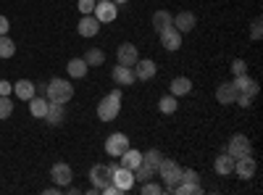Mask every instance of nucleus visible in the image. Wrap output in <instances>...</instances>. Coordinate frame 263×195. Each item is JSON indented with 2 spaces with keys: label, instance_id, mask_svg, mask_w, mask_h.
<instances>
[{
  "label": "nucleus",
  "instance_id": "obj_37",
  "mask_svg": "<svg viewBox=\"0 0 263 195\" xmlns=\"http://www.w3.org/2000/svg\"><path fill=\"white\" fill-rule=\"evenodd\" d=\"M77 8H79L82 16H87V13H92V11H95V0H79V6H77Z\"/></svg>",
  "mask_w": 263,
  "mask_h": 195
},
{
  "label": "nucleus",
  "instance_id": "obj_35",
  "mask_svg": "<svg viewBox=\"0 0 263 195\" xmlns=\"http://www.w3.org/2000/svg\"><path fill=\"white\" fill-rule=\"evenodd\" d=\"M260 34H263V21H260V16H255L253 24H250V37L253 40H260Z\"/></svg>",
  "mask_w": 263,
  "mask_h": 195
},
{
  "label": "nucleus",
  "instance_id": "obj_3",
  "mask_svg": "<svg viewBox=\"0 0 263 195\" xmlns=\"http://www.w3.org/2000/svg\"><path fill=\"white\" fill-rule=\"evenodd\" d=\"M45 98L50 103H69L74 98V87H71V82L69 79H50L48 82V90H45Z\"/></svg>",
  "mask_w": 263,
  "mask_h": 195
},
{
  "label": "nucleus",
  "instance_id": "obj_26",
  "mask_svg": "<svg viewBox=\"0 0 263 195\" xmlns=\"http://www.w3.org/2000/svg\"><path fill=\"white\" fill-rule=\"evenodd\" d=\"M192 93V79L187 77H177V79H171V95H190Z\"/></svg>",
  "mask_w": 263,
  "mask_h": 195
},
{
  "label": "nucleus",
  "instance_id": "obj_41",
  "mask_svg": "<svg viewBox=\"0 0 263 195\" xmlns=\"http://www.w3.org/2000/svg\"><path fill=\"white\" fill-rule=\"evenodd\" d=\"M114 3H116V6H124V3H129V0H114Z\"/></svg>",
  "mask_w": 263,
  "mask_h": 195
},
{
  "label": "nucleus",
  "instance_id": "obj_34",
  "mask_svg": "<svg viewBox=\"0 0 263 195\" xmlns=\"http://www.w3.org/2000/svg\"><path fill=\"white\" fill-rule=\"evenodd\" d=\"M163 192V185H156V182H142V195H161Z\"/></svg>",
  "mask_w": 263,
  "mask_h": 195
},
{
  "label": "nucleus",
  "instance_id": "obj_19",
  "mask_svg": "<svg viewBox=\"0 0 263 195\" xmlns=\"http://www.w3.org/2000/svg\"><path fill=\"white\" fill-rule=\"evenodd\" d=\"M111 77H114V82H116V84H121V87H129V84H135V82H137L135 72H132L129 66H121V63L111 72Z\"/></svg>",
  "mask_w": 263,
  "mask_h": 195
},
{
  "label": "nucleus",
  "instance_id": "obj_36",
  "mask_svg": "<svg viewBox=\"0 0 263 195\" xmlns=\"http://www.w3.org/2000/svg\"><path fill=\"white\" fill-rule=\"evenodd\" d=\"M232 74H234V77L248 74V63H245L242 58H234V61H232Z\"/></svg>",
  "mask_w": 263,
  "mask_h": 195
},
{
  "label": "nucleus",
  "instance_id": "obj_29",
  "mask_svg": "<svg viewBox=\"0 0 263 195\" xmlns=\"http://www.w3.org/2000/svg\"><path fill=\"white\" fill-rule=\"evenodd\" d=\"M171 192H179V195H200L203 187H200V185H195V182H179Z\"/></svg>",
  "mask_w": 263,
  "mask_h": 195
},
{
  "label": "nucleus",
  "instance_id": "obj_33",
  "mask_svg": "<svg viewBox=\"0 0 263 195\" xmlns=\"http://www.w3.org/2000/svg\"><path fill=\"white\" fill-rule=\"evenodd\" d=\"M179 182H195V185H200V174H197L195 169H182V180Z\"/></svg>",
  "mask_w": 263,
  "mask_h": 195
},
{
  "label": "nucleus",
  "instance_id": "obj_5",
  "mask_svg": "<svg viewBox=\"0 0 263 195\" xmlns=\"http://www.w3.org/2000/svg\"><path fill=\"white\" fill-rule=\"evenodd\" d=\"M111 182L121 190V192H126V190H132V185H135V171L132 169H126V166H111Z\"/></svg>",
  "mask_w": 263,
  "mask_h": 195
},
{
  "label": "nucleus",
  "instance_id": "obj_40",
  "mask_svg": "<svg viewBox=\"0 0 263 195\" xmlns=\"http://www.w3.org/2000/svg\"><path fill=\"white\" fill-rule=\"evenodd\" d=\"M8 29H11L8 19H6V16H0V34H8Z\"/></svg>",
  "mask_w": 263,
  "mask_h": 195
},
{
  "label": "nucleus",
  "instance_id": "obj_7",
  "mask_svg": "<svg viewBox=\"0 0 263 195\" xmlns=\"http://www.w3.org/2000/svg\"><path fill=\"white\" fill-rule=\"evenodd\" d=\"M92 16L100 21V24H108V21H116V16H119V6L114 3V0H98V3H95V11H92Z\"/></svg>",
  "mask_w": 263,
  "mask_h": 195
},
{
  "label": "nucleus",
  "instance_id": "obj_13",
  "mask_svg": "<svg viewBox=\"0 0 263 195\" xmlns=\"http://www.w3.org/2000/svg\"><path fill=\"white\" fill-rule=\"evenodd\" d=\"M237 95H239V90L234 87V82H221L216 87V100L221 103V105H232L237 100Z\"/></svg>",
  "mask_w": 263,
  "mask_h": 195
},
{
  "label": "nucleus",
  "instance_id": "obj_18",
  "mask_svg": "<svg viewBox=\"0 0 263 195\" xmlns=\"http://www.w3.org/2000/svg\"><path fill=\"white\" fill-rule=\"evenodd\" d=\"M234 87L242 93V95H250V98H255L258 95V82L255 79H250L248 74H239V77H234Z\"/></svg>",
  "mask_w": 263,
  "mask_h": 195
},
{
  "label": "nucleus",
  "instance_id": "obj_8",
  "mask_svg": "<svg viewBox=\"0 0 263 195\" xmlns=\"http://www.w3.org/2000/svg\"><path fill=\"white\" fill-rule=\"evenodd\" d=\"M129 145L132 143H129V137L124 132H114V135H108V140H105V153L111 156V158H119Z\"/></svg>",
  "mask_w": 263,
  "mask_h": 195
},
{
  "label": "nucleus",
  "instance_id": "obj_23",
  "mask_svg": "<svg viewBox=\"0 0 263 195\" xmlns=\"http://www.w3.org/2000/svg\"><path fill=\"white\" fill-rule=\"evenodd\" d=\"M119 158H121V166H126V169H132V171H135V169L142 164V153H140V150H135L132 145L124 150V153H121Z\"/></svg>",
  "mask_w": 263,
  "mask_h": 195
},
{
  "label": "nucleus",
  "instance_id": "obj_4",
  "mask_svg": "<svg viewBox=\"0 0 263 195\" xmlns=\"http://www.w3.org/2000/svg\"><path fill=\"white\" fill-rule=\"evenodd\" d=\"M156 174H158V177L163 180V187H166V190L171 192L174 187L179 185V180H182V166H179L177 161H171V158H163Z\"/></svg>",
  "mask_w": 263,
  "mask_h": 195
},
{
  "label": "nucleus",
  "instance_id": "obj_27",
  "mask_svg": "<svg viewBox=\"0 0 263 195\" xmlns=\"http://www.w3.org/2000/svg\"><path fill=\"white\" fill-rule=\"evenodd\" d=\"M13 93H16L18 100H29V98L34 95V84H32L29 79H18V82L13 84Z\"/></svg>",
  "mask_w": 263,
  "mask_h": 195
},
{
  "label": "nucleus",
  "instance_id": "obj_22",
  "mask_svg": "<svg viewBox=\"0 0 263 195\" xmlns=\"http://www.w3.org/2000/svg\"><path fill=\"white\" fill-rule=\"evenodd\" d=\"M42 119H45L48 124H61L63 119H66V108H63V103H48V111H45V116H42Z\"/></svg>",
  "mask_w": 263,
  "mask_h": 195
},
{
  "label": "nucleus",
  "instance_id": "obj_10",
  "mask_svg": "<svg viewBox=\"0 0 263 195\" xmlns=\"http://www.w3.org/2000/svg\"><path fill=\"white\" fill-rule=\"evenodd\" d=\"M255 169H258V164H255L253 156L234 158V174H237L239 180H253V177H255Z\"/></svg>",
  "mask_w": 263,
  "mask_h": 195
},
{
  "label": "nucleus",
  "instance_id": "obj_6",
  "mask_svg": "<svg viewBox=\"0 0 263 195\" xmlns=\"http://www.w3.org/2000/svg\"><path fill=\"white\" fill-rule=\"evenodd\" d=\"M227 153L232 158H242V156H253V143L245 135H234L227 145Z\"/></svg>",
  "mask_w": 263,
  "mask_h": 195
},
{
  "label": "nucleus",
  "instance_id": "obj_25",
  "mask_svg": "<svg viewBox=\"0 0 263 195\" xmlns=\"http://www.w3.org/2000/svg\"><path fill=\"white\" fill-rule=\"evenodd\" d=\"M87 61L84 58H71L69 61V66H66V72H69V77H74V79H82V77H87Z\"/></svg>",
  "mask_w": 263,
  "mask_h": 195
},
{
  "label": "nucleus",
  "instance_id": "obj_14",
  "mask_svg": "<svg viewBox=\"0 0 263 195\" xmlns=\"http://www.w3.org/2000/svg\"><path fill=\"white\" fill-rule=\"evenodd\" d=\"M50 177H53V182L58 185V187H66L71 182V166L69 164H63V161H58V164H53V169H50Z\"/></svg>",
  "mask_w": 263,
  "mask_h": 195
},
{
  "label": "nucleus",
  "instance_id": "obj_2",
  "mask_svg": "<svg viewBox=\"0 0 263 195\" xmlns=\"http://www.w3.org/2000/svg\"><path fill=\"white\" fill-rule=\"evenodd\" d=\"M119 114H121V90H114V93H108L105 98H100V103H98L100 121H114Z\"/></svg>",
  "mask_w": 263,
  "mask_h": 195
},
{
  "label": "nucleus",
  "instance_id": "obj_16",
  "mask_svg": "<svg viewBox=\"0 0 263 195\" xmlns=\"http://www.w3.org/2000/svg\"><path fill=\"white\" fill-rule=\"evenodd\" d=\"M132 69H135V77H137V79H142V82L153 79V77H156V72H158L156 61H150V58H142V61H137Z\"/></svg>",
  "mask_w": 263,
  "mask_h": 195
},
{
  "label": "nucleus",
  "instance_id": "obj_24",
  "mask_svg": "<svg viewBox=\"0 0 263 195\" xmlns=\"http://www.w3.org/2000/svg\"><path fill=\"white\" fill-rule=\"evenodd\" d=\"M171 21H174V13H168L166 8H161V11L153 13V29H156V32H163L166 27H171Z\"/></svg>",
  "mask_w": 263,
  "mask_h": 195
},
{
  "label": "nucleus",
  "instance_id": "obj_20",
  "mask_svg": "<svg viewBox=\"0 0 263 195\" xmlns=\"http://www.w3.org/2000/svg\"><path fill=\"white\" fill-rule=\"evenodd\" d=\"M27 103H29V114H32L34 119H42V116H45V111H48V103H50V100H48L45 95H32Z\"/></svg>",
  "mask_w": 263,
  "mask_h": 195
},
{
  "label": "nucleus",
  "instance_id": "obj_21",
  "mask_svg": "<svg viewBox=\"0 0 263 195\" xmlns=\"http://www.w3.org/2000/svg\"><path fill=\"white\" fill-rule=\"evenodd\" d=\"M213 169H216L218 177H229V174H234V158H232L229 153L218 156V158L213 161Z\"/></svg>",
  "mask_w": 263,
  "mask_h": 195
},
{
  "label": "nucleus",
  "instance_id": "obj_30",
  "mask_svg": "<svg viewBox=\"0 0 263 195\" xmlns=\"http://www.w3.org/2000/svg\"><path fill=\"white\" fill-rule=\"evenodd\" d=\"M16 53V45L8 34H0V58H11Z\"/></svg>",
  "mask_w": 263,
  "mask_h": 195
},
{
  "label": "nucleus",
  "instance_id": "obj_17",
  "mask_svg": "<svg viewBox=\"0 0 263 195\" xmlns=\"http://www.w3.org/2000/svg\"><path fill=\"white\" fill-rule=\"evenodd\" d=\"M79 34L82 37H95L98 32H100V21L92 16V13H87V16H82V21H79Z\"/></svg>",
  "mask_w": 263,
  "mask_h": 195
},
{
  "label": "nucleus",
  "instance_id": "obj_15",
  "mask_svg": "<svg viewBox=\"0 0 263 195\" xmlns=\"http://www.w3.org/2000/svg\"><path fill=\"white\" fill-rule=\"evenodd\" d=\"M195 24H197V19H195V13H192V11H182V13L174 16V21H171V27H174V29H179L182 34L192 32V29H195Z\"/></svg>",
  "mask_w": 263,
  "mask_h": 195
},
{
  "label": "nucleus",
  "instance_id": "obj_42",
  "mask_svg": "<svg viewBox=\"0 0 263 195\" xmlns=\"http://www.w3.org/2000/svg\"><path fill=\"white\" fill-rule=\"evenodd\" d=\"M95 3H98V0H95Z\"/></svg>",
  "mask_w": 263,
  "mask_h": 195
},
{
  "label": "nucleus",
  "instance_id": "obj_11",
  "mask_svg": "<svg viewBox=\"0 0 263 195\" xmlns=\"http://www.w3.org/2000/svg\"><path fill=\"white\" fill-rule=\"evenodd\" d=\"M158 34H161V45H163V50H168V53L179 50V45H182V32H179V29L166 27V29L158 32Z\"/></svg>",
  "mask_w": 263,
  "mask_h": 195
},
{
  "label": "nucleus",
  "instance_id": "obj_39",
  "mask_svg": "<svg viewBox=\"0 0 263 195\" xmlns=\"http://www.w3.org/2000/svg\"><path fill=\"white\" fill-rule=\"evenodd\" d=\"M13 93V84L6 82V79H0V95H11Z\"/></svg>",
  "mask_w": 263,
  "mask_h": 195
},
{
  "label": "nucleus",
  "instance_id": "obj_9",
  "mask_svg": "<svg viewBox=\"0 0 263 195\" xmlns=\"http://www.w3.org/2000/svg\"><path fill=\"white\" fill-rule=\"evenodd\" d=\"M90 180H92V190L90 192H100L108 182H111V166L108 164H95L90 169Z\"/></svg>",
  "mask_w": 263,
  "mask_h": 195
},
{
  "label": "nucleus",
  "instance_id": "obj_1",
  "mask_svg": "<svg viewBox=\"0 0 263 195\" xmlns=\"http://www.w3.org/2000/svg\"><path fill=\"white\" fill-rule=\"evenodd\" d=\"M161 161H163V153H161L158 148H150L147 153H142V164L135 169V182H147L158 171Z\"/></svg>",
  "mask_w": 263,
  "mask_h": 195
},
{
  "label": "nucleus",
  "instance_id": "obj_12",
  "mask_svg": "<svg viewBox=\"0 0 263 195\" xmlns=\"http://www.w3.org/2000/svg\"><path fill=\"white\" fill-rule=\"evenodd\" d=\"M116 58H119V63L121 66H135V63L140 61V56H137V48L132 45V42H121L119 45V50H116Z\"/></svg>",
  "mask_w": 263,
  "mask_h": 195
},
{
  "label": "nucleus",
  "instance_id": "obj_32",
  "mask_svg": "<svg viewBox=\"0 0 263 195\" xmlns=\"http://www.w3.org/2000/svg\"><path fill=\"white\" fill-rule=\"evenodd\" d=\"M11 111H13L11 98H8V95H0V119H8V116H11Z\"/></svg>",
  "mask_w": 263,
  "mask_h": 195
},
{
  "label": "nucleus",
  "instance_id": "obj_28",
  "mask_svg": "<svg viewBox=\"0 0 263 195\" xmlns=\"http://www.w3.org/2000/svg\"><path fill=\"white\" fill-rule=\"evenodd\" d=\"M84 61H87V66H103V61H105V53L100 48H90L84 53Z\"/></svg>",
  "mask_w": 263,
  "mask_h": 195
},
{
  "label": "nucleus",
  "instance_id": "obj_31",
  "mask_svg": "<svg viewBox=\"0 0 263 195\" xmlns=\"http://www.w3.org/2000/svg\"><path fill=\"white\" fill-rule=\"evenodd\" d=\"M158 111L161 114H174L177 111V95H163L158 100Z\"/></svg>",
  "mask_w": 263,
  "mask_h": 195
},
{
  "label": "nucleus",
  "instance_id": "obj_38",
  "mask_svg": "<svg viewBox=\"0 0 263 195\" xmlns=\"http://www.w3.org/2000/svg\"><path fill=\"white\" fill-rule=\"evenodd\" d=\"M234 103H239V105H242V108H250V105H253V98H250V95H242V93H239Z\"/></svg>",
  "mask_w": 263,
  "mask_h": 195
}]
</instances>
